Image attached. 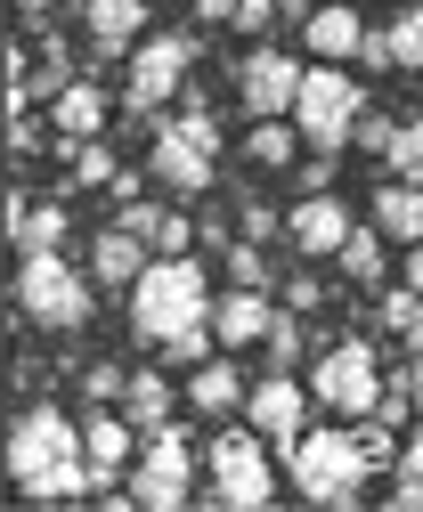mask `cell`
<instances>
[{
    "label": "cell",
    "instance_id": "1",
    "mask_svg": "<svg viewBox=\"0 0 423 512\" xmlns=\"http://www.w3.org/2000/svg\"><path fill=\"white\" fill-rule=\"evenodd\" d=\"M131 334L155 342L179 366H204V342H220V334H212L204 269L188 261V252H155V261H147V277L131 285Z\"/></svg>",
    "mask_w": 423,
    "mask_h": 512
},
{
    "label": "cell",
    "instance_id": "2",
    "mask_svg": "<svg viewBox=\"0 0 423 512\" xmlns=\"http://www.w3.org/2000/svg\"><path fill=\"white\" fill-rule=\"evenodd\" d=\"M9 480L33 504H74L90 496V439L66 407H25L9 423Z\"/></svg>",
    "mask_w": 423,
    "mask_h": 512
},
{
    "label": "cell",
    "instance_id": "3",
    "mask_svg": "<svg viewBox=\"0 0 423 512\" xmlns=\"http://www.w3.org/2000/svg\"><path fill=\"white\" fill-rule=\"evenodd\" d=\"M90 285L66 252H17V317L41 334H82L90 326Z\"/></svg>",
    "mask_w": 423,
    "mask_h": 512
},
{
    "label": "cell",
    "instance_id": "4",
    "mask_svg": "<svg viewBox=\"0 0 423 512\" xmlns=\"http://www.w3.org/2000/svg\"><path fill=\"white\" fill-rule=\"evenodd\" d=\"M285 472H293V488L310 496V504H358V488H367V447H358V431H301L293 447H285Z\"/></svg>",
    "mask_w": 423,
    "mask_h": 512
},
{
    "label": "cell",
    "instance_id": "5",
    "mask_svg": "<svg viewBox=\"0 0 423 512\" xmlns=\"http://www.w3.org/2000/svg\"><path fill=\"white\" fill-rule=\"evenodd\" d=\"M204 496L212 504H228V512H261L269 496H277V472H269V439L261 431H212V447H204Z\"/></svg>",
    "mask_w": 423,
    "mask_h": 512
},
{
    "label": "cell",
    "instance_id": "6",
    "mask_svg": "<svg viewBox=\"0 0 423 512\" xmlns=\"http://www.w3.org/2000/svg\"><path fill=\"white\" fill-rule=\"evenodd\" d=\"M212 163H220V122H212V106H188L179 122H163L155 147H147V171L171 187V196H204V187H212Z\"/></svg>",
    "mask_w": 423,
    "mask_h": 512
},
{
    "label": "cell",
    "instance_id": "7",
    "mask_svg": "<svg viewBox=\"0 0 423 512\" xmlns=\"http://www.w3.org/2000/svg\"><path fill=\"white\" fill-rule=\"evenodd\" d=\"M358 114H367V90H358L342 66H310V82H301V98H293V122H301V139H310L318 155H342L350 139H358Z\"/></svg>",
    "mask_w": 423,
    "mask_h": 512
},
{
    "label": "cell",
    "instance_id": "8",
    "mask_svg": "<svg viewBox=\"0 0 423 512\" xmlns=\"http://www.w3.org/2000/svg\"><path fill=\"white\" fill-rule=\"evenodd\" d=\"M310 399H318L326 415H342V423L375 415V407H383V366H375V350H367V342H334V350H318V366H310Z\"/></svg>",
    "mask_w": 423,
    "mask_h": 512
},
{
    "label": "cell",
    "instance_id": "9",
    "mask_svg": "<svg viewBox=\"0 0 423 512\" xmlns=\"http://www.w3.org/2000/svg\"><path fill=\"white\" fill-rule=\"evenodd\" d=\"M196 447H188V431H147V456L131 464V496H139V512H179L196 496Z\"/></svg>",
    "mask_w": 423,
    "mask_h": 512
},
{
    "label": "cell",
    "instance_id": "10",
    "mask_svg": "<svg viewBox=\"0 0 423 512\" xmlns=\"http://www.w3.org/2000/svg\"><path fill=\"white\" fill-rule=\"evenodd\" d=\"M188 66H196V41H188V33H147V41L131 49L123 106H131V114H155V106H171V98H179V82H188Z\"/></svg>",
    "mask_w": 423,
    "mask_h": 512
},
{
    "label": "cell",
    "instance_id": "11",
    "mask_svg": "<svg viewBox=\"0 0 423 512\" xmlns=\"http://www.w3.org/2000/svg\"><path fill=\"white\" fill-rule=\"evenodd\" d=\"M301 82H310V66H301V57H285V49H269V41L236 57V98H245L253 122H261V114H293Z\"/></svg>",
    "mask_w": 423,
    "mask_h": 512
},
{
    "label": "cell",
    "instance_id": "12",
    "mask_svg": "<svg viewBox=\"0 0 423 512\" xmlns=\"http://www.w3.org/2000/svg\"><path fill=\"white\" fill-rule=\"evenodd\" d=\"M310 407H318V399H310V382H293V374H277V366H269V374L253 382V391H245V423H253V431L277 447V456H285V447L301 439Z\"/></svg>",
    "mask_w": 423,
    "mask_h": 512
},
{
    "label": "cell",
    "instance_id": "13",
    "mask_svg": "<svg viewBox=\"0 0 423 512\" xmlns=\"http://www.w3.org/2000/svg\"><path fill=\"white\" fill-rule=\"evenodd\" d=\"M350 228H358L350 204L326 196V187H318V196H301V204L285 212V244H293V252H310V261H334V252L350 244Z\"/></svg>",
    "mask_w": 423,
    "mask_h": 512
},
{
    "label": "cell",
    "instance_id": "14",
    "mask_svg": "<svg viewBox=\"0 0 423 512\" xmlns=\"http://www.w3.org/2000/svg\"><path fill=\"white\" fill-rule=\"evenodd\" d=\"M82 439H90V496H114V480H123L131 456H139V423L131 415H90Z\"/></svg>",
    "mask_w": 423,
    "mask_h": 512
},
{
    "label": "cell",
    "instance_id": "15",
    "mask_svg": "<svg viewBox=\"0 0 423 512\" xmlns=\"http://www.w3.org/2000/svg\"><path fill=\"white\" fill-rule=\"evenodd\" d=\"M82 33L98 57H131L147 41V0H82Z\"/></svg>",
    "mask_w": 423,
    "mask_h": 512
},
{
    "label": "cell",
    "instance_id": "16",
    "mask_svg": "<svg viewBox=\"0 0 423 512\" xmlns=\"http://www.w3.org/2000/svg\"><path fill=\"white\" fill-rule=\"evenodd\" d=\"M147 261H155V252H147V236H131L123 220H114L106 236H90V277H98L106 293H131V285L147 277Z\"/></svg>",
    "mask_w": 423,
    "mask_h": 512
},
{
    "label": "cell",
    "instance_id": "17",
    "mask_svg": "<svg viewBox=\"0 0 423 512\" xmlns=\"http://www.w3.org/2000/svg\"><path fill=\"white\" fill-rule=\"evenodd\" d=\"M269 326H277V309H269V293H261V285H236V293L212 309L220 350H253V342H269Z\"/></svg>",
    "mask_w": 423,
    "mask_h": 512
},
{
    "label": "cell",
    "instance_id": "18",
    "mask_svg": "<svg viewBox=\"0 0 423 512\" xmlns=\"http://www.w3.org/2000/svg\"><path fill=\"white\" fill-rule=\"evenodd\" d=\"M66 228H74V212H66V204L25 196V187L9 196V244H17V252H57V244H66Z\"/></svg>",
    "mask_w": 423,
    "mask_h": 512
},
{
    "label": "cell",
    "instance_id": "19",
    "mask_svg": "<svg viewBox=\"0 0 423 512\" xmlns=\"http://www.w3.org/2000/svg\"><path fill=\"white\" fill-rule=\"evenodd\" d=\"M301 33H310V57H326V66H350L358 49H367V25H358L350 0H326V9L301 17Z\"/></svg>",
    "mask_w": 423,
    "mask_h": 512
},
{
    "label": "cell",
    "instance_id": "20",
    "mask_svg": "<svg viewBox=\"0 0 423 512\" xmlns=\"http://www.w3.org/2000/svg\"><path fill=\"white\" fill-rule=\"evenodd\" d=\"M49 131L57 139H98L106 131V90L98 82H66V90L49 98Z\"/></svg>",
    "mask_w": 423,
    "mask_h": 512
},
{
    "label": "cell",
    "instance_id": "21",
    "mask_svg": "<svg viewBox=\"0 0 423 512\" xmlns=\"http://www.w3.org/2000/svg\"><path fill=\"white\" fill-rule=\"evenodd\" d=\"M375 228H383L391 244H423V179L375 187Z\"/></svg>",
    "mask_w": 423,
    "mask_h": 512
},
{
    "label": "cell",
    "instance_id": "22",
    "mask_svg": "<svg viewBox=\"0 0 423 512\" xmlns=\"http://www.w3.org/2000/svg\"><path fill=\"white\" fill-rule=\"evenodd\" d=\"M188 407L196 415H236V407H245V374H236L228 358H204L188 374Z\"/></svg>",
    "mask_w": 423,
    "mask_h": 512
},
{
    "label": "cell",
    "instance_id": "23",
    "mask_svg": "<svg viewBox=\"0 0 423 512\" xmlns=\"http://www.w3.org/2000/svg\"><path fill=\"white\" fill-rule=\"evenodd\" d=\"M179 399H188V391H171L163 374H131V382H123V415L139 423V439H147V431H163Z\"/></svg>",
    "mask_w": 423,
    "mask_h": 512
},
{
    "label": "cell",
    "instance_id": "24",
    "mask_svg": "<svg viewBox=\"0 0 423 512\" xmlns=\"http://www.w3.org/2000/svg\"><path fill=\"white\" fill-rule=\"evenodd\" d=\"M293 147H310L293 114H261V122H253V139H245V155H253L261 171H285V163H293Z\"/></svg>",
    "mask_w": 423,
    "mask_h": 512
},
{
    "label": "cell",
    "instance_id": "25",
    "mask_svg": "<svg viewBox=\"0 0 423 512\" xmlns=\"http://www.w3.org/2000/svg\"><path fill=\"white\" fill-rule=\"evenodd\" d=\"M383 228H350V244L334 252V269H342V285H383Z\"/></svg>",
    "mask_w": 423,
    "mask_h": 512
},
{
    "label": "cell",
    "instance_id": "26",
    "mask_svg": "<svg viewBox=\"0 0 423 512\" xmlns=\"http://www.w3.org/2000/svg\"><path fill=\"white\" fill-rule=\"evenodd\" d=\"M383 334H391V342H407V358L423 350V293H415V285L383 293Z\"/></svg>",
    "mask_w": 423,
    "mask_h": 512
},
{
    "label": "cell",
    "instance_id": "27",
    "mask_svg": "<svg viewBox=\"0 0 423 512\" xmlns=\"http://www.w3.org/2000/svg\"><path fill=\"white\" fill-rule=\"evenodd\" d=\"M66 155H74V187H114V155H106V139H66Z\"/></svg>",
    "mask_w": 423,
    "mask_h": 512
},
{
    "label": "cell",
    "instance_id": "28",
    "mask_svg": "<svg viewBox=\"0 0 423 512\" xmlns=\"http://www.w3.org/2000/svg\"><path fill=\"white\" fill-rule=\"evenodd\" d=\"M220 261H228V277H236V285H269V252H261L253 236H236V244H220Z\"/></svg>",
    "mask_w": 423,
    "mask_h": 512
},
{
    "label": "cell",
    "instance_id": "29",
    "mask_svg": "<svg viewBox=\"0 0 423 512\" xmlns=\"http://www.w3.org/2000/svg\"><path fill=\"white\" fill-rule=\"evenodd\" d=\"M391 57H399L407 74H423V9H399L391 17Z\"/></svg>",
    "mask_w": 423,
    "mask_h": 512
},
{
    "label": "cell",
    "instance_id": "30",
    "mask_svg": "<svg viewBox=\"0 0 423 512\" xmlns=\"http://www.w3.org/2000/svg\"><path fill=\"white\" fill-rule=\"evenodd\" d=\"M261 350H269V366H277V374H293V358H301V317H293V309H277V326H269V342H261Z\"/></svg>",
    "mask_w": 423,
    "mask_h": 512
},
{
    "label": "cell",
    "instance_id": "31",
    "mask_svg": "<svg viewBox=\"0 0 423 512\" xmlns=\"http://www.w3.org/2000/svg\"><path fill=\"white\" fill-rule=\"evenodd\" d=\"M277 17H293V0H236V33H277Z\"/></svg>",
    "mask_w": 423,
    "mask_h": 512
},
{
    "label": "cell",
    "instance_id": "32",
    "mask_svg": "<svg viewBox=\"0 0 423 512\" xmlns=\"http://www.w3.org/2000/svg\"><path fill=\"white\" fill-rule=\"evenodd\" d=\"M9 147H17V155H41V147H49V131H41V122H33L25 106L9 114Z\"/></svg>",
    "mask_w": 423,
    "mask_h": 512
},
{
    "label": "cell",
    "instance_id": "33",
    "mask_svg": "<svg viewBox=\"0 0 423 512\" xmlns=\"http://www.w3.org/2000/svg\"><path fill=\"white\" fill-rule=\"evenodd\" d=\"M123 382H131L123 366H90L82 374V399H123Z\"/></svg>",
    "mask_w": 423,
    "mask_h": 512
},
{
    "label": "cell",
    "instance_id": "34",
    "mask_svg": "<svg viewBox=\"0 0 423 512\" xmlns=\"http://www.w3.org/2000/svg\"><path fill=\"white\" fill-rule=\"evenodd\" d=\"M123 228L155 244V228H163V204H139V196H131V204H123Z\"/></svg>",
    "mask_w": 423,
    "mask_h": 512
},
{
    "label": "cell",
    "instance_id": "35",
    "mask_svg": "<svg viewBox=\"0 0 423 512\" xmlns=\"http://www.w3.org/2000/svg\"><path fill=\"white\" fill-rule=\"evenodd\" d=\"M391 391H407V407L423 415V350H415V358H407V366L391 374Z\"/></svg>",
    "mask_w": 423,
    "mask_h": 512
},
{
    "label": "cell",
    "instance_id": "36",
    "mask_svg": "<svg viewBox=\"0 0 423 512\" xmlns=\"http://www.w3.org/2000/svg\"><path fill=\"white\" fill-rule=\"evenodd\" d=\"M391 139H399V131H391V122H383V114H358V139H350V147H375V155H383Z\"/></svg>",
    "mask_w": 423,
    "mask_h": 512
},
{
    "label": "cell",
    "instance_id": "37",
    "mask_svg": "<svg viewBox=\"0 0 423 512\" xmlns=\"http://www.w3.org/2000/svg\"><path fill=\"white\" fill-rule=\"evenodd\" d=\"M358 66H367V74H391V66H399V57H391V33H367V49H358Z\"/></svg>",
    "mask_w": 423,
    "mask_h": 512
},
{
    "label": "cell",
    "instance_id": "38",
    "mask_svg": "<svg viewBox=\"0 0 423 512\" xmlns=\"http://www.w3.org/2000/svg\"><path fill=\"white\" fill-rule=\"evenodd\" d=\"M188 236H196L188 220H179V212H163V228H155V252H188Z\"/></svg>",
    "mask_w": 423,
    "mask_h": 512
},
{
    "label": "cell",
    "instance_id": "39",
    "mask_svg": "<svg viewBox=\"0 0 423 512\" xmlns=\"http://www.w3.org/2000/svg\"><path fill=\"white\" fill-rule=\"evenodd\" d=\"M245 236L269 244V236H277V204H245Z\"/></svg>",
    "mask_w": 423,
    "mask_h": 512
},
{
    "label": "cell",
    "instance_id": "40",
    "mask_svg": "<svg viewBox=\"0 0 423 512\" xmlns=\"http://www.w3.org/2000/svg\"><path fill=\"white\" fill-rule=\"evenodd\" d=\"M188 9H196L204 25H228V17H236V0H188Z\"/></svg>",
    "mask_w": 423,
    "mask_h": 512
},
{
    "label": "cell",
    "instance_id": "41",
    "mask_svg": "<svg viewBox=\"0 0 423 512\" xmlns=\"http://www.w3.org/2000/svg\"><path fill=\"white\" fill-rule=\"evenodd\" d=\"M399 464H407V472H423V423L407 431V456H399Z\"/></svg>",
    "mask_w": 423,
    "mask_h": 512
},
{
    "label": "cell",
    "instance_id": "42",
    "mask_svg": "<svg viewBox=\"0 0 423 512\" xmlns=\"http://www.w3.org/2000/svg\"><path fill=\"white\" fill-rule=\"evenodd\" d=\"M407 285L423 293V244H407Z\"/></svg>",
    "mask_w": 423,
    "mask_h": 512
},
{
    "label": "cell",
    "instance_id": "43",
    "mask_svg": "<svg viewBox=\"0 0 423 512\" xmlns=\"http://www.w3.org/2000/svg\"><path fill=\"white\" fill-rule=\"evenodd\" d=\"M17 17H25V25H41V17H49V0H17Z\"/></svg>",
    "mask_w": 423,
    "mask_h": 512
},
{
    "label": "cell",
    "instance_id": "44",
    "mask_svg": "<svg viewBox=\"0 0 423 512\" xmlns=\"http://www.w3.org/2000/svg\"><path fill=\"white\" fill-rule=\"evenodd\" d=\"M415 139H423V122H415Z\"/></svg>",
    "mask_w": 423,
    "mask_h": 512
}]
</instances>
